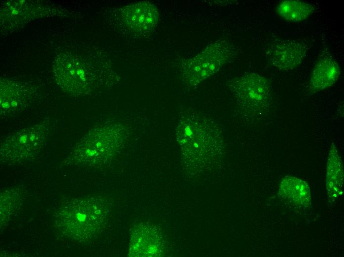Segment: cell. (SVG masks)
<instances>
[{
    "instance_id": "obj_1",
    "label": "cell",
    "mask_w": 344,
    "mask_h": 257,
    "mask_svg": "<svg viewBox=\"0 0 344 257\" xmlns=\"http://www.w3.org/2000/svg\"><path fill=\"white\" fill-rule=\"evenodd\" d=\"M230 54V47L226 41L217 40L210 43L182 65L184 82L190 87L198 86L218 71Z\"/></svg>"
},
{
    "instance_id": "obj_2",
    "label": "cell",
    "mask_w": 344,
    "mask_h": 257,
    "mask_svg": "<svg viewBox=\"0 0 344 257\" xmlns=\"http://www.w3.org/2000/svg\"><path fill=\"white\" fill-rule=\"evenodd\" d=\"M113 124L106 125L90 131L79 144L82 157L86 161L103 160L112 155L122 144L123 134Z\"/></svg>"
},
{
    "instance_id": "obj_3",
    "label": "cell",
    "mask_w": 344,
    "mask_h": 257,
    "mask_svg": "<svg viewBox=\"0 0 344 257\" xmlns=\"http://www.w3.org/2000/svg\"><path fill=\"white\" fill-rule=\"evenodd\" d=\"M231 89L238 100L252 110L259 109L268 96V86L265 79L254 73L246 74L231 84Z\"/></svg>"
},
{
    "instance_id": "obj_4",
    "label": "cell",
    "mask_w": 344,
    "mask_h": 257,
    "mask_svg": "<svg viewBox=\"0 0 344 257\" xmlns=\"http://www.w3.org/2000/svg\"><path fill=\"white\" fill-rule=\"evenodd\" d=\"M75 213V221L79 235L90 236L96 232L106 218L107 211L101 201L94 199H83Z\"/></svg>"
},
{
    "instance_id": "obj_5",
    "label": "cell",
    "mask_w": 344,
    "mask_h": 257,
    "mask_svg": "<svg viewBox=\"0 0 344 257\" xmlns=\"http://www.w3.org/2000/svg\"><path fill=\"white\" fill-rule=\"evenodd\" d=\"M122 17L129 28L138 32H145L156 26L159 20V13L152 3L141 1L125 7Z\"/></svg>"
},
{
    "instance_id": "obj_6",
    "label": "cell",
    "mask_w": 344,
    "mask_h": 257,
    "mask_svg": "<svg viewBox=\"0 0 344 257\" xmlns=\"http://www.w3.org/2000/svg\"><path fill=\"white\" fill-rule=\"evenodd\" d=\"M269 54L274 66L288 70L296 68L302 62L305 56L306 49L299 43L282 42L274 45Z\"/></svg>"
},
{
    "instance_id": "obj_7",
    "label": "cell",
    "mask_w": 344,
    "mask_h": 257,
    "mask_svg": "<svg viewBox=\"0 0 344 257\" xmlns=\"http://www.w3.org/2000/svg\"><path fill=\"white\" fill-rule=\"evenodd\" d=\"M158 238L147 224H140L133 229L129 245L130 257H153L157 255Z\"/></svg>"
},
{
    "instance_id": "obj_8",
    "label": "cell",
    "mask_w": 344,
    "mask_h": 257,
    "mask_svg": "<svg viewBox=\"0 0 344 257\" xmlns=\"http://www.w3.org/2000/svg\"><path fill=\"white\" fill-rule=\"evenodd\" d=\"M340 68L337 62L332 57L326 56L315 65L310 80V88L316 92L331 86L338 80Z\"/></svg>"
},
{
    "instance_id": "obj_9",
    "label": "cell",
    "mask_w": 344,
    "mask_h": 257,
    "mask_svg": "<svg viewBox=\"0 0 344 257\" xmlns=\"http://www.w3.org/2000/svg\"><path fill=\"white\" fill-rule=\"evenodd\" d=\"M344 170L342 160L334 144H332L327 162L326 185L332 200L339 198L343 191Z\"/></svg>"
},
{
    "instance_id": "obj_10",
    "label": "cell",
    "mask_w": 344,
    "mask_h": 257,
    "mask_svg": "<svg viewBox=\"0 0 344 257\" xmlns=\"http://www.w3.org/2000/svg\"><path fill=\"white\" fill-rule=\"evenodd\" d=\"M279 192L285 199L299 206H307L311 203L309 185L306 181L294 176L284 177L279 184Z\"/></svg>"
},
{
    "instance_id": "obj_11",
    "label": "cell",
    "mask_w": 344,
    "mask_h": 257,
    "mask_svg": "<svg viewBox=\"0 0 344 257\" xmlns=\"http://www.w3.org/2000/svg\"><path fill=\"white\" fill-rule=\"evenodd\" d=\"M313 6L306 2L287 0L281 2L277 7L279 15L287 21L300 22L308 18L314 12Z\"/></svg>"
}]
</instances>
